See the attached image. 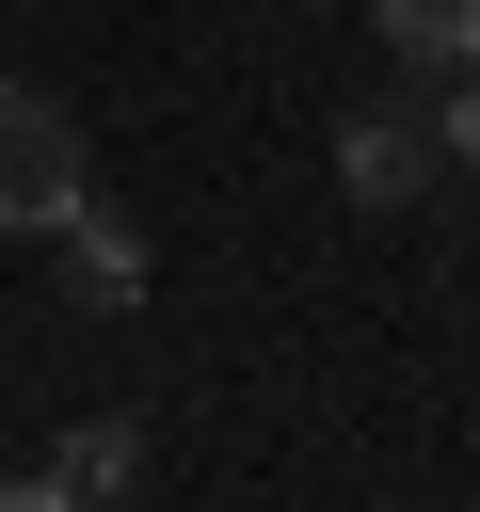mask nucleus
Wrapping results in <instances>:
<instances>
[{
  "mask_svg": "<svg viewBox=\"0 0 480 512\" xmlns=\"http://www.w3.org/2000/svg\"><path fill=\"white\" fill-rule=\"evenodd\" d=\"M432 160H464V176H480V64H448V112H432Z\"/></svg>",
  "mask_w": 480,
  "mask_h": 512,
  "instance_id": "6",
  "label": "nucleus"
},
{
  "mask_svg": "<svg viewBox=\"0 0 480 512\" xmlns=\"http://www.w3.org/2000/svg\"><path fill=\"white\" fill-rule=\"evenodd\" d=\"M368 16H384V48H400V64H432V80H448V64H480V0H368Z\"/></svg>",
  "mask_w": 480,
  "mask_h": 512,
  "instance_id": "4",
  "label": "nucleus"
},
{
  "mask_svg": "<svg viewBox=\"0 0 480 512\" xmlns=\"http://www.w3.org/2000/svg\"><path fill=\"white\" fill-rule=\"evenodd\" d=\"M128 464H144V432H128V416H80L48 480H64V496H128Z\"/></svg>",
  "mask_w": 480,
  "mask_h": 512,
  "instance_id": "5",
  "label": "nucleus"
},
{
  "mask_svg": "<svg viewBox=\"0 0 480 512\" xmlns=\"http://www.w3.org/2000/svg\"><path fill=\"white\" fill-rule=\"evenodd\" d=\"M0 512H80V496L64 480H0Z\"/></svg>",
  "mask_w": 480,
  "mask_h": 512,
  "instance_id": "7",
  "label": "nucleus"
},
{
  "mask_svg": "<svg viewBox=\"0 0 480 512\" xmlns=\"http://www.w3.org/2000/svg\"><path fill=\"white\" fill-rule=\"evenodd\" d=\"M336 192H352V208H416V192H432V112H416V96L336 112Z\"/></svg>",
  "mask_w": 480,
  "mask_h": 512,
  "instance_id": "2",
  "label": "nucleus"
},
{
  "mask_svg": "<svg viewBox=\"0 0 480 512\" xmlns=\"http://www.w3.org/2000/svg\"><path fill=\"white\" fill-rule=\"evenodd\" d=\"M80 192H96V176H80L64 96H48V80H0V224H16V240H48Z\"/></svg>",
  "mask_w": 480,
  "mask_h": 512,
  "instance_id": "1",
  "label": "nucleus"
},
{
  "mask_svg": "<svg viewBox=\"0 0 480 512\" xmlns=\"http://www.w3.org/2000/svg\"><path fill=\"white\" fill-rule=\"evenodd\" d=\"M48 240H64V288H80L96 320H128V304H144V224H128V208H96V192H80Z\"/></svg>",
  "mask_w": 480,
  "mask_h": 512,
  "instance_id": "3",
  "label": "nucleus"
}]
</instances>
